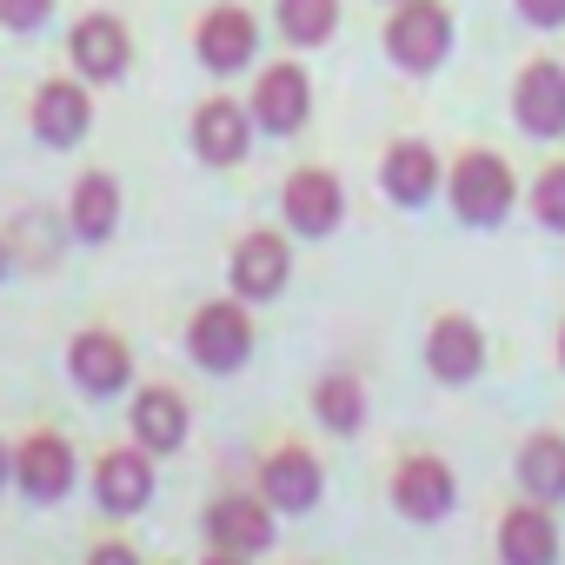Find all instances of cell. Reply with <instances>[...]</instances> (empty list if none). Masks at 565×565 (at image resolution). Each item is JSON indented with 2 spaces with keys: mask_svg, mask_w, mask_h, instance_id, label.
<instances>
[{
  "mask_svg": "<svg viewBox=\"0 0 565 565\" xmlns=\"http://www.w3.org/2000/svg\"><path fill=\"white\" fill-rule=\"evenodd\" d=\"M386 47H393V61L406 74H433L446 61V47H452V14L439 0H406L393 14V28H386Z\"/></svg>",
  "mask_w": 565,
  "mask_h": 565,
  "instance_id": "1",
  "label": "cell"
},
{
  "mask_svg": "<svg viewBox=\"0 0 565 565\" xmlns=\"http://www.w3.org/2000/svg\"><path fill=\"white\" fill-rule=\"evenodd\" d=\"M452 206L466 226H499L512 206V167L499 153H466L452 167Z\"/></svg>",
  "mask_w": 565,
  "mask_h": 565,
  "instance_id": "2",
  "label": "cell"
},
{
  "mask_svg": "<svg viewBox=\"0 0 565 565\" xmlns=\"http://www.w3.org/2000/svg\"><path fill=\"white\" fill-rule=\"evenodd\" d=\"M186 353H193L206 373H233V366H246V353H253V327H246V313H239L233 300L200 307L193 327H186Z\"/></svg>",
  "mask_w": 565,
  "mask_h": 565,
  "instance_id": "3",
  "label": "cell"
},
{
  "mask_svg": "<svg viewBox=\"0 0 565 565\" xmlns=\"http://www.w3.org/2000/svg\"><path fill=\"white\" fill-rule=\"evenodd\" d=\"M512 114H519L525 134H545V140L565 134V67H552V61L525 67L519 87H512Z\"/></svg>",
  "mask_w": 565,
  "mask_h": 565,
  "instance_id": "4",
  "label": "cell"
},
{
  "mask_svg": "<svg viewBox=\"0 0 565 565\" xmlns=\"http://www.w3.org/2000/svg\"><path fill=\"white\" fill-rule=\"evenodd\" d=\"M452 466L446 459H406L399 472H393V505L406 512V519H446L452 512Z\"/></svg>",
  "mask_w": 565,
  "mask_h": 565,
  "instance_id": "5",
  "label": "cell"
},
{
  "mask_svg": "<svg viewBox=\"0 0 565 565\" xmlns=\"http://www.w3.org/2000/svg\"><path fill=\"white\" fill-rule=\"evenodd\" d=\"M307 107H313V87H307L300 67H266V74H259V87H253V120H259L266 134H294V127L307 120Z\"/></svg>",
  "mask_w": 565,
  "mask_h": 565,
  "instance_id": "6",
  "label": "cell"
},
{
  "mask_svg": "<svg viewBox=\"0 0 565 565\" xmlns=\"http://www.w3.org/2000/svg\"><path fill=\"white\" fill-rule=\"evenodd\" d=\"M206 539H213V552H266L273 545V512L259 499L233 492L206 512Z\"/></svg>",
  "mask_w": 565,
  "mask_h": 565,
  "instance_id": "7",
  "label": "cell"
},
{
  "mask_svg": "<svg viewBox=\"0 0 565 565\" xmlns=\"http://www.w3.org/2000/svg\"><path fill=\"white\" fill-rule=\"evenodd\" d=\"M259 492H266V505H279V512H307V505L320 499V459L300 452V446L273 452V459L259 466Z\"/></svg>",
  "mask_w": 565,
  "mask_h": 565,
  "instance_id": "8",
  "label": "cell"
},
{
  "mask_svg": "<svg viewBox=\"0 0 565 565\" xmlns=\"http://www.w3.org/2000/svg\"><path fill=\"white\" fill-rule=\"evenodd\" d=\"M426 366H433L446 386H466V380L486 366V340H479V327L459 320V313H446V320L433 327V340H426Z\"/></svg>",
  "mask_w": 565,
  "mask_h": 565,
  "instance_id": "9",
  "label": "cell"
},
{
  "mask_svg": "<svg viewBox=\"0 0 565 565\" xmlns=\"http://www.w3.org/2000/svg\"><path fill=\"white\" fill-rule=\"evenodd\" d=\"M14 479H21L28 499H61V492L74 486V452H67V439L34 433V439L14 452Z\"/></svg>",
  "mask_w": 565,
  "mask_h": 565,
  "instance_id": "10",
  "label": "cell"
},
{
  "mask_svg": "<svg viewBox=\"0 0 565 565\" xmlns=\"http://www.w3.org/2000/svg\"><path fill=\"white\" fill-rule=\"evenodd\" d=\"M233 287L246 300H273L279 287H287V239H273V233H246L233 246Z\"/></svg>",
  "mask_w": 565,
  "mask_h": 565,
  "instance_id": "11",
  "label": "cell"
},
{
  "mask_svg": "<svg viewBox=\"0 0 565 565\" xmlns=\"http://www.w3.org/2000/svg\"><path fill=\"white\" fill-rule=\"evenodd\" d=\"M499 558H505V565H558V525L545 519L539 499L519 505V512H505V525H499Z\"/></svg>",
  "mask_w": 565,
  "mask_h": 565,
  "instance_id": "12",
  "label": "cell"
},
{
  "mask_svg": "<svg viewBox=\"0 0 565 565\" xmlns=\"http://www.w3.org/2000/svg\"><path fill=\"white\" fill-rule=\"evenodd\" d=\"M340 180L333 173H320V167H300L294 180H287V220L300 226V233H333L340 226Z\"/></svg>",
  "mask_w": 565,
  "mask_h": 565,
  "instance_id": "13",
  "label": "cell"
},
{
  "mask_svg": "<svg viewBox=\"0 0 565 565\" xmlns=\"http://www.w3.org/2000/svg\"><path fill=\"white\" fill-rule=\"evenodd\" d=\"M253 21L239 14V8H213L206 21H200V61L213 67V74H233V67H246L253 61Z\"/></svg>",
  "mask_w": 565,
  "mask_h": 565,
  "instance_id": "14",
  "label": "cell"
},
{
  "mask_svg": "<svg viewBox=\"0 0 565 565\" xmlns=\"http://www.w3.org/2000/svg\"><path fill=\"white\" fill-rule=\"evenodd\" d=\"M87 120H94V107H87V94H81V87L54 81V87H41V94H34V134H41V140L74 147V140L87 134Z\"/></svg>",
  "mask_w": 565,
  "mask_h": 565,
  "instance_id": "15",
  "label": "cell"
},
{
  "mask_svg": "<svg viewBox=\"0 0 565 565\" xmlns=\"http://www.w3.org/2000/svg\"><path fill=\"white\" fill-rule=\"evenodd\" d=\"M193 147H200V160L233 167V160L246 153V107H233V100H206V107L193 114Z\"/></svg>",
  "mask_w": 565,
  "mask_h": 565,
  "instance_id": "16",
  "label": "cell"
},
{
  "mask_svg": "<svg viewBox=\"0 0 565 565\" xmlns=\"http://www.w3.org/2000/svg\"><path fill=\"white\" fill-rule=\"evenodd\" d=\"M94 486H100V505L107 512H140L153 499V466L140 452H107L94 466Z\"/></svg>",
  "mask_w": 565,
  "mask_h": 565,
  "instance_id": "17",
  "label": "cell"
},
{
  "mask_svg": "<svg viewBox=\"0 0 565 565\" xmlns=\"http://www.w3.org/2000/svg\"><path fill=\"white\" fill-rule=\"evenodd\" d=\"M380 180H386V193H393L399 206H419V200H433V186H439V160H433V147L399 140V147L386 153Z\"/></svg>",
  "mask_w": 565,
  "mask_h": 565,
  "instance_id": "18",
  "label": "cell"
},
{
  "mask_svg": "<svg viewBox=\"0 0 565 565\" xmlns=\"http://www.w3.org/2000/svg\"><path fill=\"white\" fill-rule=\"evenodd\" d=\"M67 366H74L81 393H114V386L127 380V347H120L114 333H81V340L67 347Z\"/></svg>",
  "mask_w": 565,
  "mask_h": 565,
  "instance_id": "19",
  "label": "cell"
},
{
  "mask_svg": "<svg viewBox=\"0 0 565 565\" xmlns=\"http://www.w3.org/2000/svg\"><path fill=\"white\" fill-rule=\"evenodd\" d=\"M74 67H81L87 81H114V74L127 67V34H120V21H107V14L81 21V28H74Z\"/></svg>",
  "mask_w": 565,
  "mask_h": 565,
  "instance_id": "20",
  "label": "cell"
},
{
  "mask_svg": "<svg viewBox=\"0 0 565 565\" xmlns=\"http://www.w3.org/2000/svg\"><path fill=\"white\" fill-rule=\"evenodd\" d=\"M519 486H525L539 505L565 499V439H558V433H532V439L519 446Z\"/></svg>",
  "mask_w": 565,
  "mask_h": 565,
  "instance_id": "21",
  "label": "cell"
},
{
  "mask_svg": "<svg viewBox=\"0 0 565 565\" xmlns=\"http://www.w3.org/2000/svg\"><path fill=\"white\" fill-rule=\"evenodd\" d=\"M134 433H140L147 452H173V446L186 439V406H180V393H167V386L140 393V399H134Z\"/></svg>",
  "mask_w": 565,
  "mask_h": 565,
  "instance_id": "22",
  "label": "cell"
},
{
  "mask_svg": "<svg viewBox=\"0 0 565 565\" xmlns=\"http://www.w3.org/2000/svg\"><path fill=\"white\" fill-rule=\"evenodd\" d=\"M114 220H120V193H114V180H107V173H87V180L74 186V233H81V239H107Z\"/></svg>",
  "mask_w": 565,
  "mask_h": 565,
  "instance_id": "23",
  "label": "cell"
},
{
  "mask_svg": "<svg viewBox=\"0 0 565 565\" xmlns=\"http://www.w3.org/2000/svg\"><path fill=\"white\" fill-rule=\"evenodd\" d=\"M313 413H320L333 433H360V419H366V393H360V380L327 373V380H320V393H313Z\"/></svg>",
  "mask_w": 565,
  "mask_h": 565,
  "instance_id": "24",
  "label": "cell"
},
{
  "mask_svg": "<svg viewBox=\"0 0 565 565\" xmlns=\"http://www.w3.org/2000/svg\"><path fill=\"white\" fill-rule=\"evenodd\" d=\"M279 28L300 47H320L333 28H340V0H279Z\"/></svg>",
  "mask_w": 565,
  "mask_h": 565,
  "instance_id": "25",
  "label": "cell"
},
{
  "mask_svg": "<svg viewBox=\"0 0 565 565\" xmlns=\"http://www.w3.org/2000/svg\"><path fill=\"white\" fill-rule=\"evenodd\" d=\"M532 220L552 226V233H565V167H545V173H539V186H532Z\"/></svg>",
  "mask_w": 565,
  "mask_h": 565,
  "instance_id": "26",
  "label": "cell"
},
{
  "mask_svg": "<svg viewBox=\"0 0 565 565\" xmlns=\"http://www.w3.org/2000/svg\"><path fill=\"white\" fill-rule=\"evenodd\" d=\"M47 8H54V0H0V21H8V28H41Z\"/></svg>",
  "mask_w": 565,
  "mask_h": 565,
  "instance_id": "27",
  "label": "cell"
},
{
  "mask_svg": "<svg viewBox=\"0 0 565 565\" xmlns=\"http://www.w3.org/2000/svg\"><path fill=\"white\" fill-rule=\"evenodd\" d=\"M519 14L539 28H565V0H519Z\"/></svg>",
  "mask_w": 565,
  "mask_h": 565,
  "instance_id": "28",
  "label": "cell"
},
{
  "mask_svg": "<svg viewBox=\"0 0 565 565\" xmlns=\"http://www.w3.org/2000/svg\"><path fill=\"white\" fill-rule=\"evenodd\" d=\"M94 565H134V552H127V545H100Z\"/></svg>",
  "mask_w": 565,
  "mask_h": 565,
  "instance_id": "29",
  "label": "cell"
},
{
  "mask_svg": "<svg viewBox=\"0 0 565 565\" xmlns=\"http://www.w3.org/2000/svg\"><path fill=\"white\" fill-rule=\"evenodd\" d=\"M206 565H239V552H213V558H206Z\"/></svg>",
  "mask_w": 565,
  "mask_h": 565,
  "instance_id": "30",
  "label": "cell"
},
{
  "mask_svg": "<svg viewBox=\"0 0 565 565\" xmlns=\"http://www.w3.org/2000/svg\"><path fill=\"white\" fill-rule=\"evenodd\" d=\"M8 472H14V459H8V446H0V479H8Z\"/></svg>",
  "mask_w": 565,
  "mask_h": 565,
  "instance_id": "31",
  "label": "cell"
},
{
  "mask_svg": "<svg viewBox=\"0 0 565 565\" xmlns=\"http://www.w3.org/2000/svg\"><path fill=\"white\" fill-rule=\"evenodd\" d=\"M0 273H8V239H0Z\"/></svg>",
  "mask_w": 565,
  "mask_h": 565,
  "instance_id": "32",
  "label": "cell"
},
{
  "mask_svg": "<svg viewBox=\"0 0 565 565\" xmlns=\"http://www.w3.org/2000/svg\"><path fill=\"white\" fill-rule=\"evenodd\" d=\"M558 360H565V327H558Z\"/></svg>",
  "mask_w": 565,
  "mask_h": 565,
  "instance_id": "33",
  "label": "cell"
}]
</instances>
